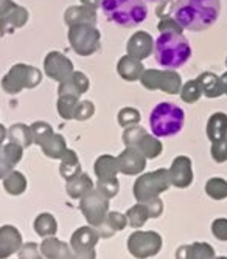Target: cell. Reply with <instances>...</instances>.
<instances>
[{
    "instance_id": "obj_1",
    "label": "cell",
    "mask_w": 227,
    "mask_h": 259,
    "mask_svg": "<svg viewBox=\"0 0 227 259\" xmlns=\"http://www.w3.org/2000/svg\"><path fill=\"white\" fill-rule=\"evenodd\" d=\"M221 13L219 0H176L173 16L179 27L190 31H204L215 25Z\"/></svg>"
},
{
    "instance_id": "obj_2",
    "label": "cell",
    "mask_w": 227,
    "mask_h": 259,
    "mask_svg": "<svg viewBox=\"0 0 227 259\" xmlns=\"http://www.w3.org/2000/svg\"><path fill=\"white\" fill-rule=\"evenodd\" d=\"M154 58L159 65L168 70H176L188 62L192 58L190 42L179 33L164 31L156 39Z\"/></svg>"
},
{
    "instance_id": "obj_3",
    "label": "cell",
    "mask_w": 227,
    "mask_h": 259,
    "mask_svg": "<svg viewBox=\"0 0 227 259\" xmlns=\"http://www.w3.org/2000/svg\"><path fill=\"white\" fill-rule=\"evenodd\" d=\"M101 10L110 22L125 28L140 25L148 16L145 0H101Z\"/></svg>"
},
{
    "instance_id": "obj_4",
    "label": "cell",
    "mask_w": 227,
    "mask_h": 259,
    "mask_svg": "<svg viewBox=\"0 0 227 259\" xmlns=\"http://www.w3.org/2000/svg\"><path fill=\"white\" fill-rule=\"evenodd\" d=\"M185 121V113L174 103H159L149 115V127L154 137L170 138L180 132Z\"/></svg>"
},
{
    "instance_id": "obj_5",
    "label": "cell",
    "mask_w": 227,
    "mask_h": 259,
    "mask_svg": "<svg viewBox=\"0 0 227 259\" xmlns=\"http://www.w3.org/2000/svg\"><path fill=\"white\" fill-rule=\"evenodd\" d=\"M39 81H41V73L37 72V68L25 65V64H16L2 78L0 85H2V89L8 95H16L22 89L36 87Z\"/></svg>"
},
{
    "instance_id": "obj_6",
    "label": "cell",
    "mask_w": 227,
    "mask_h": 259,
    "mask_svg": "<svg viewBox=\"0 0 227 259\" xmlns=\"http://www.w3.org/2000/svg\"><path fill=\"white\" fill-rule=\"evenodd\" d=\"M22 247V236L16 227L2 225L0 227V259H7L19 251Z\"/></svg>"
},
{
    "instance_id": "obj_7",
    "label": "cell",
    "mask_w": 227,
    "mask_h": 259,
    "mask_svg": "<svg viewBox=\"0 0 227 259\" xmlns=\"http://www.w3.org/2000/svg\"><path fill=\"white\" fill-rule=\"evenodd\" d=\"M28 19V13L24 7H16L4 17H0V34L5 36L13 33L16 28L24 27Z\"/></svg>"
},
{
    "instance_id": "obj_8",
    "label": "cell",
    "mask_w": 227,
    "mask_h": 259,
    "mask_svg": "<svg viewBox=\"0 0 227 259\" xmlns=\"http://www.w3.org/2000/svg\"><path fill=\"white\" fill-rule=\"evenodd\" d=\"M97 39H98V34L97 31H92L89 33L87 28H72V33H70V40L75 47V50L81 55H87L94 50V47L97 44Z\"/></svg>"
},
{
    "instance_id": "obj_9",
    "label": "cell",
    "mask_w": 227,
    "mask_h": 259,
    "mask_svg": "<svg viewBox=\"0 0 227 259\" xmlns=\"http://www.w3.org/2000/svg\"><path fill=\"white\" fill-rule=\"evenodd\" d=\"M45 70H47L49 76L61 79L62 75L65 73V70L67 72L70 70V64H69V61L64 59V56H61L58 53H50L47 56V61H45Z\"/></svg>"
},
{
    "instance_id": "obj_10",
    "label": "cell",
    "mask_w": 227,
    "mask_h": 259,
    "mask_svg": "<svg viewBox=\"0 0 227 259\" xmlns=\"http://www.w3.org/2000/svg\"><path fill=\"white\" fill-rule=\"evenodd\" d=\"M27 179L19 171H11L4 177V190L11 196H19L25 191Z\"/></svg>"
},
{
    "instance_id": "obj_11",
    "label": "cell",
    "mask_w": 227,
    "mask_h": 259,
    "mask_svg": "<svg viewBox=\"0 0 227 259\" xmlns=\"http://www.w3.org/2000/svg\"><path fill=\"white\" fill-rule=\"evenodd\" d=\"M8 140L11 143L20 145L22 148H27L31 145L33 141V134H31V127L25 126V124H13L8 129Z\"/></svg>"
},
{
    "instance_id": "obj_12",
    "label": "cell",
    "mask_w": 227,
    "mask_h": 259,
    "mask_svg": "<svg viewBox=\"0 0 227 259\" xmlns=\"http://www.w3.org/2000/svg\"><path fill=\"white\" fill-rule=\"evenodd\" d=\"M34 230L39 236H45V234H52L56 230V222L50 214H41L37 216L34 222Z\"/></svg>"
},
{
    "instance_id": "obj_13",
    "label": "cell",
    "mask_w": 227,
    "mask_h": 259,
    "mask_svg": "<svg viewBox=\"0 0 227 259\" xmlns=\"http://www.w3.org/2000/svg\"><path fill=\"white\" fill-rule=\"evenodd\" d=\"M52 132L50 126L45 124V123H34L31 126V134H33V140L39 145H44L45 143V137Z\"/></svg>"
},
{
    "instance_id": "obj_14",
    "label": "cell",
    "mask_w": 227,
    "mask_h": 259,
    "mask_svg": "<svg viewBox=\"0 0 227 259\" xmlns=\"http://www.w3.org/2000/svg\"><path fill=\"white\" fill-rule=\"evenodd\" d=\"M14 166H16V163L10 158V155L7 154V151L2 146L0 148V180H4V177L8 172H11Z\"/></svg>"
},
{
    "instance_id": "obj_15",
    "label": "cell",
    "mask_w": 227,
    "mask_h": 259,
    "mask_svg": "<svg viewBox=\"0 0 227 259\" xmlns=\"http://www.w3.org/2000/svg\"><path fill=\"white\" fill-rule=\"evenodd\" d=\"M62 138L61 137H55V140L52 143H44V152L50 155V157H59L62 152Z\"/></svg>"
},
{
    "instance_id": "obj_16",
    "label": "cell",
    "mask_w": 227,
    "mask_h": 259,
    "mask_svg": "<svg viewBox=\"0 0 227 259\" xmlns=\"http://www.w3.org/2000/svg\"><path fill=\"white\" fill-rule=\"evenodd\" d=\"M16 7L17 5L13 2V0H0V17H4L7 13H10Z\"/></svg>"
},
{
    "instance_id": "obj_17",
    "label": "cell",
    "mask_w": 227,
    "mask_h": 259,
    "mask_svg": "<svg viewBox=\"0 0 227 259\" xmlns=\"http://www.w3.org/2000/svg\"><path fill=\"white\" fill-rule=\"evenodd\" d=\"M28 254H31V257H37L36 256V253H34V244L31 242L30 245H25L24 248H22V251H20V256L19 257H30Z\"/></svg>"
},
{
    "instance_id": "obj_18",
    "label": "cell",
    "mask_w": 227,
    "mask_h": 259,
    "mask_svg": "<svg viewBox=\"0 0 227 259\" xmlns=\"http://www.w3.org/2000/svg\"><path fill=\"white\" fill-rule=\"evenodd\" d=\"M5 137H8V129H5V126H4V124H0V148L4 146Z\"/></svg>"
},
{
    "instance_id": "obj_19",
    "label": "cell",
    "mask_w": 227,
    "mask_h": 259,
    "mask_svg": "<svg viewBox=\"0 0 227 259\" xmlns=\"http://www.w3.org/2000/svg\"><path fill=\"white\" fill-rule=\"evenodd\" d=\"M145 2H157V0H145Z\"/></svg>"
}]
</instances>
